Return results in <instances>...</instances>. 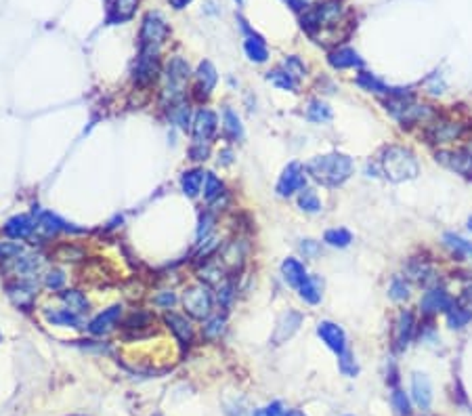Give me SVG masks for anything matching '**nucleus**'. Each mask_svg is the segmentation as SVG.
<instances>
[{
    "label": "nucleus",
    "mask_w": 472,
    "mask_h": 416,
    "mask_svg": "<svg viewBox=\"0 0 472 416\" xmlns=\"http://www.w3.org/2000/svg\"><path fill=\"white\" fill-rule=\"evenodd\" d=\"M306 173L326 187H338L353 175V160L338 152L317 156L306 164Z\"/></svg>",
    "instance_id": "nucleus-1"
},
{
    "label": "nucleus",
    "mask_w": 472,
    "mask_h": 416,
    "mask_svg": "<svg viewBox=\"0 0 472 416\" xmlns=\"http://www.w3.org/2000/svg\"><path fill=\"white\" fill-rule=\"evenodd\" d=\"M153 303H155L157 307H162V309H168V311H171V307L177 303V295H175L173 291H164L162 295H157V297L153 299Z\"/></svg>",
    "instance_id": "nucleus-54"
},
{
    "label": "nucleus",
    "mask_w": 472,
    "mask_h": 416,
    "mask_svg": "<svg viewBox=\"0 0 472 416\" xmlns=\"http://www.w3.org/2000/svg\"><path fill=\"white\" fill-rule=\"evenodd\" d=\"M168 3H171V7H173V9L181 11V9H185V7L191 3V0H168Z\"/></svg>",
    "instance_id": "nucleus-56"
},
{
    "label": "nucleus",
    "mask_w": 472,
    "mask_h": 416,
    "mask_svg": "<svg viewBox=\"0 0 472 416\" xmlns=\"http://www.w3.org/2000/svg\"><path fill=\"white\" fill-rule=\"evenodd\" d=\"M157 76H160V53L141 51L139 57H137L134 69H132L134 85L147 89V87H151L157 80Z\"/></svg>",
    "instance_id": "nucleus-7"
},
{
    "label": "nucleus",
    "mask_w": 472,
    "mask_h": 416,
    "mask_svg": "<svg viewBox=\"0 0 472 416\" xmlns=\"http://www.w3.org/2000/svg\"><path fill=\"white\" fill-rule=\"evenodd\" d=\"M120 318H122V307H120V305L107 307V309H103L101 313H97V315L89 322L87 330H89L91 334H95V336L110 334V332L118 326Z\"/></svg>",
    "instance_id": "nucleus-12"
},
{
    "label": "nucleus",
    "mask_w": 472,
    "mask_h": 416,
    "mask_svg": "<svg viewBox=\"0 0 472 416\" xmlns=\"http://www.w3.org/2000/svg\"><path fill=\"white\" fill-rule=\"evenodd\" d=\"M164 322H166V326L171 328V332H173L183 345H189V343L193 340V326H191V320H187V315L175 313V311H166Z\"/></svg>",
    "instance_id": "nucleus-19"
},
{
    "label": "nucleus",
    "mask_w": 472,
    "mask_h": 416,
    "mask_svg": "<svg viewBox=\"0 0 472 416\" xmlns=\"http://www.w3.org/2000/svg\"><path fill=\"white\" fill-rule=\"evenodd\" d=\"M53 257L57 261H67V263H73V261H80L85 259V250L80 246H76V244H69V242H63L59 244L55 250H53Z\"/></svg>",
    "instance_id": "nucleus-37"
},
{
    "label": "nucleus",
    "mask_w": 472,
    "mask_h": 416,
    "mask_svg": "<svg viewBox=\"0 0 472 416\" xmlns=\"http://www.w3.org/2000/svg\"><path fill=\"white\" fill-rule=\"evenodd\" d=\"M464 132V124L455 122V120H430V126L426 130V137L430 139L432 144H451L455 139H460Z\"/></svg>",
    "instance_id": "nucleus-9"
},
{
    "label": "nucleus",
    "mask_w": 472,
    "mask_h": 416,
    "mask_svg": "<svg viewBox=\"0 0 472 416\" xmlns=\"http://www.w3.org/2000/svg\"><path fill=\"white\" fill-rule=\"evenodd\" d=\"M322 291H324V282L317 275H308L306 280L298 286L300 299L308 305H317L322 301Z\"/></svg>",
    "instance_id": "nucleus-28"
},
{
    "label": "nucleus",
    "mask_w": 472,
    "mask_h": 416,
    "mask_svg": "<svg viewBox=\"0 0 472 416\" xmlns=\"http://www.w3.org/2000/svg\"><path fill=\"white\" fill-rule=\"evenodd\" d=\"M306 183V175H304V168L298 164V162H292L283 168L279 181H277V193L281 198H288L296 191H300Z\"/></svg>",
    "instance_id": "nucleus-10"
},
{
    "label": "nucleus",
    "mask_w": 472,
    "mask_h": 416,
    "mask_svg": "<svg viewBox=\"0 0 472 416\" xmlns=\"http://www.w3.org/2000/svg\"><path fill=\"white\" fill-rule=\"evenodd\" d=\"M306 118H308L311 122L322 124V122L332 120V110H330L328 103H324V101H320V99H313V101L308 103V107H306Z\"/></svg>",
    "instance_id": "nucleus-36"
},
{
    "label": "nucleus",
    "mask_w": 472,
    "mask_h": 416,
    "mask_svg": "<svg viewBox=\"0 0 472 416\" xmlns=\"http://www.w3.org/2000/svg\"><path fill=\"white\" fill-rule=\"evenodd\" d=\"M24 254V246L17 242H3L0 244V259L3 261H11V259H19Z\"/></svg>",
    "instance_id": "nucleus-47"
},
{
    "label": "nucleus",
    "mask_w": 472,
    "mask_h": 416,
    "mask_svg": "<svg viewBox=\"0 0 472 416\" xmlns=\"http://www.w3.org/2000/svg\"><path fill=\"white\" fill-rule=\"evenodd\" d=\"M183 307L195 320H208L212 315L214 299L208 284H191L183 293Z\"/></svg>",
    "instance_id": "nucleus-5"
},
{
    "label": "nucleus",
    "mask_w": 472,
    "mask_h": 416,
    "mask_svg": "<svg viewBox=\"0 0 472 416\" xmlns=\"http://www.w3.org/2000/svg\"><path fill=\"white\" fill-rule=\"evenodd\" d=\"M451 305H453V303H451V299L447 297V293H445L443 288H432V291H428V293L422 297V301H420L422 311L428 313V315L439 313V311H447Z\"/></svg>",
    "instance_id": "nucleus-23"
},
{
    "label": "nucleus",
    "mask_w": 472,
    "mask_h": 416,
    "mask_svg": "<svg viewBox=\"0 0 472 416\" xmlns=\"http://www.w3.org/2000/svg\"><path fill=\"white\" fill-rule=\"evenodd\" d=\"M238 5H244V0H238Z\"/></svg>",
    "instance_id": "nucleus-59"
},
{
    "label": "nucleus",
    "mask_w": 472,
    "mask_h": 416,
    "mask_svg": "<svg viewBox=\"0 0 472 416\" xmlns=\"http://www.w3.org/2000/svg\"><path fill=\"white\" fill-rule=\"evenodd\" d=\"M63 284H65V273L61 269H51L44 275V286L51 288V291H61Z\"/></svg>",
    "instance_id": "nucleus-46"
},
{
    "label": "nucleus",
    "mask_w": 472,
    "mask_h": 416,
    "mask_svg": "<svg viewBox=\"0 0 472 416\" xmlns=\"http://www.w3.org/2000/svg\"><path fill=\"white\" fill-rule=\"evenodd\" d=\"M414 315L410 311H401L397 315V322H395V330H392V340H395V349H405V347L410 345L412 340V334H414Z\"/></svg>",
    "instance_id": "nucleus-17"
},
{
    "label": "nucleus",
    "mask_w": 472,
    "mask_h": 416,
    "mask_svg": "<svg viewBox=\"0 0 472 416\" xmlns=\"http://www.w3.org/2000/svg\"><path fill=\"white\" fill-rule=\"evenodd\" d=\"M225 330H227V320H225V315H210V318L204 322V326H202V334H204V338H208V340H218V338L225 334Z\"/></svg>",
    "instance_id": "nucleus-34"
},
{
    "label": "nucleus",
    "mask_w": 472,
    "mask_h": 416,
    "mask_svg": "<svg viewBox=\"0 0 472 416\" xmlns=\"http://www.w3.org/2000/svg\"><path fill=\"white\" fill-rule=\"evenodd\" d=\"M246 259V244L244 240H231L220 254V265L227 271H240Z\"/></svg>",
    "instance_id": "nucleus-16"
},
{
    "label": "nucleus",
    "mask_w": 472,
    "mask_h": 416,
    "mask_svg": "<svg viewBox=\"0 0 472 416\" xmlns=\"http://www.w3.org/2000/svg\"><path fill=\"white\" fill-rule=\"evenodd\" d=\"M388 295H390L392 301H405L410 297V286H408V282L403 280V277H395V280H392V284L388 288Z\"/></svg>",
    "instance_id": "nucleus-44"
},
{
    "label": "nucleus",
    "mask_w": 472,
    "mask_h": 416,
    "mask_svg": "<svg viewBox=\"0 0 472 416\" xmlns=\"http://www.w3.org/2000/svg\"><path fill=\"white\" fill-rule=\"evenodd\" d=\"M267 80L281 91H296L298 89V80L292 74H288L283 67H277V69H273V72H269Z\"/></svg>",
    "instance_id": "nucleus-35"
},
{
    "label": "nucleus",
    "mask_w": 472,
    "mask_h": 416,
    "mask_svg": "<svg viewBox=\"0 0 472 416\" xmlns=\"http://www.w3.org/2000/svg\"><path fill=\"white\" fill-rule=\"evenodd\" d=\"M340 358V370H342V374H347V376H355L357 374V364H355V360H353V356L349 354V352H344L342 356H338Z\"/></svg>",
    "instance_id": "nucleus-53"
},
{
    "label": "nucleus",
    "mask_w": 472,
    "mask_h": 416,
    "mask_svg": "<svg viewBox=\"0 0 472 416\" xmlns=\"http://www.w3.org/2000/svg\"><path fill=\"white\" fill-rule=\"evenodd\" d=\"M189 116H191V112H189V105L183 101V103H177V105H173L171 107V118H173V122L175 124H179L183 130H187L189 128Z\"/></svg>",
    "instance_id": "nucleus-43"
},
{
    "label": "nucleus",
    "mask_w": 472,
    "mask_h": 416,
    "mask_svg": "<svg viewBox=\"0 0 472 416\" xmlns=\"http://www.w3.org/2000/svg\"><path fill=\"white\" fill-rule=\"evenodd\" d=\"M218 130V118L212 110L202 107L191 124V132H193V141L195 144H210L214 135Z\"/></svg>",
    "instance_id": "nucleus-8"
},
{
    "label": "nucleus",
    "mask_w": 472,
    "mask_h": 416,
    "mask_svg": "<svg viewBox=\"0 0 472 416\" xmlns=\"http://www.w3.org/2000/svg\"><path fill=\"white\" fill-rule=\"evenodd\" d=\"M317 334L320 338L330 347L336 356H342L347 352V334L344 330L334 324V322H320L317 324Z\"/></svg>",
    "instance_id": "nucleus-13"
},
{
    "label": "nucleus",
    "mask_w": 472,
    "mask_h": 416,
    "mask_svg": "<svg viewBox=\"0 0 472 416\" xmlns=\"http://www.w3.org/2000/svg\"><path fill=\"white\" fill-rule=\"evenodd\" d=\"M216 80H218V74L212 61H202L195 69V99L200 101L208 99L216 87Z\"/></svg>",
    "instance_id": "nucleus-11"
},
{
    "label": "nucleus",
    "mask_w": 472,
    "mask_h": 416,
    "mask_svg": "<svg viewBox=\"0 0 472 416\" xmlns=\"http://www.w3.org/2000/svg\"><path fill=\"white\" fill-rule=\"evenodd\" d=\"M202 183H204V173L200 168L185 171L181 177V189L187 198H198V193L202 191Z\"/></svg>",
    "instance_id": "nucleus-32"
},
{
    "label": "nucleus",
    "mask_w": 472,
    "mask_h": 416,
    "mask_svg": "<svg viewBox=\"0 0 472 416\" xmlns=\"http://www.w3.org/2000/svg\"><path fill=\"white\" fill-rule=\"evenodd\" d=\"M46 320L53 324V326H63V328H80L82 320L78 313L69 311V309H57V311H51L46 313Z\"/></svg>",
    "instance_id": "nucleus-33"
},
{
    "label": "nucleus",
    "mask_w": 472,
    "mask_h": 416,
    "mask_svg": "<svg viewBox=\"0 0 472 416\" xmlns=\"http://www.w3.org/2000/svg\"><path fill=\"white\" fill-rule=\"evenodd\" d=\"M191 78L189 63L183 57H173L166 63L164 69V89H162V105L173 107L177 103H183L187 93V83Z\"/></svg>",
    "instance_id": "nucleus-3"
},
{
    "label": "nucleus",
    "mask_w": 472,
    "mask_h": 416,
    "mask_svg": "<svg viewBox=\"0 0 472 416\" xmlns=\"http://www.w3.org/2000/svg\"><path fill=\"white\" fill-rule=\"evenodd\" d=\"M7 293L11 297V301L21 307V309H30L38 297V286L32 282V280H19L15 284H9L7 286Z\"/></svg>",
    "instance_id": "nucleus-15"
},
{
    "label": "nucleus",
    "mask_w": 472,
    "mask_h": 416,
    "mask_svg": "<svg viewBox=\"0 0 472 416\" xmlns=\"http://www.w3.org/2000/svg\"><path fill=\"white\" fill-rule=\"evenodd\" d=\"M222 181L216 177V175H212V173H206V177H204V198L208 200V202H214L216 198H220V193H222Z\"/></svg>",
    "instance_id": "nucleus-42"
},
{
    "label": "nucleus",
    "mask_w": 472,
    "mask_h": 416,
    "mask_svg": "<svg viewBox=\"0 0 472 416\" xmlns=\"http://www.w3.org/2000/svg\"><path fill=\"white\" fill-rule=\"evenodd\" d=\"M214 215H210V213H206L202 219H200V227H198V238L200 240H204V238H208V236H212V229H214Z\"/></svg>",
    "instance_id": "nucleus-51"
},
{
    "label": "nucleus",
    "mask_w": 472,
    "mask_h": 416,
    "mask_svg": "<svg viewBox=\"0 0 472 416\" xmlns=\"http://www.w3.org/2000/svg\"><path fill=\"white\" fill-rule=\"evenodd\" d=\"M254 416H288V410H286V406L281 401H273V404L256 410Z\"/></svg>",
    "instance_id": "nucleus-50"
},
{
    "label": "nucleus",
    "mask_w": 472,
    "mask_h": 416,
    "mask_svg": "<svg viewBox=\"0 0 472 416\" xmlns=\"http://www.w3.org/2000/svg\"><path fill=\"white\" fill-rule=\"evenodd\" d=\"M386 110L395 116L403 126L408 124H418V122H428L435 120V112L430 110V105H420L414 103L412 97H388L386 99Z\"/></svg>",
    "instance_id": "nucleus-4"
},
{
    "label": "nucleus",
    "mask_w": 472,
    "mask_h": 416,
    "mask_svg": "<svg viewBox=\"0 0 472 416\" xmlns=\"http://www.w3.org/2000/svg\"><path fill=\"white\" fill-rule=\"evenodd\" d=\"M36 227L38 225L34 223L32 217H28V215H15V217H11L5 223V234L11 240H26V238H30L34 234Z\"/></svg>",
    "instance_id": "nucleus-20"
},
{
    "label": "nucleus",
    "mask_w": 472,
    "mask_h": 416,
    "mask_svg": "<svg viewBox=\"0 0 472 416\" xmlns=\"http://www.w3.org/2000/svg\"><path fill=\"white\" fill-rule=\"evenodd\" d=\"M222 130H225V137L229 139V141H240V139L244 137L242 120L231 107H225V112H222Z\"/></svg>",
    "instance_id": "nucleus-30"
},
{
    "label": "nucleus",
    "mask_w": 472,
    "mask_h": 416,
    "mask_svg": "<svg viewBox=\"0 0 472 416\" xmlns=\"http://www.w3.org/2000/svg\"><path fill=\"white\" fill-rule=\"evenodd\" d=\"M139 7V0H114L110 13H107V21L110 24H124L128 19L134 17Z\"/></svg>",
    "instance_id": "nucleus-26"
},
{
    "label": "nucleus",
    "mask_w": 472,
    "mask_h": 416,
    "mask_svg": "<svg viewBox=\"0 0 472 416\" xmlns=\"http://www.w3.org/2000/svg\"><path fill=\"white\" fill-rule=\"evenodd\" d=\"M326 244L334 246V248H347L351 242H353V236L349 229H342V227H336V229H328L326 236H324Z\"/></svg>",
    "instance_id": "nucleus-38"
},
{
    "label": "nucleus",
    "mask_w": 472,
    "mask_h": 416,
    "mask_svg": "<svg viewBox=\"0 0 472 416\" xmlns=\"http://www.w3.org/2000/svg\"><path fill=\"white\" fill-rule=\"evenodd\" d=\"M288 416H306V414H302L300 410H292V412H288Z\"/></svg>",
    "instance_id": "nucleus-58"
},
{
    "label": "nucleus",
    "mask_w": 472,
    "mask_h": 416,
    "mask_svg": "<svg viewBox=\"0 0 472 416\" xmlns=\"http://www.w3.org/2000/svg\"><path fill=\"white\" fill-rule=\"evenodd\" d=\"M382 175L392 183H403L418 177V160L412 150L401 146H390L382 152L380 158Z\"/></svg>",
    "instance_id": "nucleus-2"
},
{
    "label": "nucleus",
    "mask_w": 472,
    "mask_h": 416,
    "mask_svg": "<svg viewBox=\"0 0 472 416\" xmlns=\"http://www.w3.org/2000/svg\"><path fill=\"white\" fill-rule=\"evenodd\" d=\"M437 160L443 162L445 166L462 173V175H472V152L468 150H455V152H439Z\"/></svg>",
    "instance_id": "nucleus-18"
},
{
    "label": "nucleus",
    "mask_w": 472,
    "mask_h": 416,
    "mask_svg": "<svg viewBox=\"0 0 472 416\" xmlns=\"http://www.w3.org/2000/svg\"><path fill=\"white\" fill-rule=\"evenodd\" d=\"M59 299H61V303L65 305V309H69V311H73V313H85V311H89V299L80 293V291H63L61 295H59Z\"/></svg>",
    "instance_id": "nucleus-31"
},
{
    "label": "nucleus",
    "mask_w": 472,
    "mask_h": 416,
    "mask_svg": "<svg viewBox=\"0 0 472 416\" xmlns=\"http://www.w3.org/2000/svg\"><path fill=\"white\" fill-rule=\"evenodd\" d=\"M281 67L286 69L288 74H292L296 80H298V78H302V76H306V67H304V63H302L298 57H294V55H292V57H288V59L281 63Z\"/></svg>",
    "instance_id": "nucleus-45"
},
{
    "label": "nucleus",
    "mask_w": 472,
    "mask_h": 416,
    "mask_svg": "<svg viewBox=\"0 0 472 416\" xmlns=\"http://www.w3.org/2000/svg\"><path fill=\"white\" fill-rule=\"evenodd\" d=\"M302 324V315L298 311H288L279 318L277 326H275V332H273V343L275 345H281L286 343Z\"/></svg>",
    "instance_id": "nucleus-21"
},
{
    "label": "nucleus",
    "mask_w": 472,
    "mask_h": 416,
    "mask_svg": "<svg viewBox=\"0 0 472 416\" xmlns=\"http://www.w3.org/2000/svg\"><path fill=\"white\" fill-rule=\"evenodd\" d=\"M412 397L416 401L418 408L426 410L432 401V387H430V381L424 376V374H414L412 376Z\"/></svg>",
    "instance_id": "nucleus-24"
},
{
    "label": "nucleus",
    "mask_w": 472,
    "mask_h": 416,
    "mask_svg": "<svg viewBox=\"0 0 472 416\" xmlns=\"http://www.w3.org/2000/svg\"><path fill=\"white\" fill-rule=\"evenodd\" d=\"M42 267H44V259L40 254H21L19 259H15V271L24 280L34 277Z\"/></svg>",
    "instance_id": "nucleus-29"
},
{
    "label": "nucleus",
    "mask_w": 472,
    "mask_h": 416,
    "mask_svg": "<svg viewBox=\"0 0 472 416\" xmlns=\"http://www.w3.org/2000/svg\"><path fill=\"white\" fill-rule=\"evenodd\" d=\"M281 275H283V280L290 284V286H294V288H298L306 277H308V273H306V267L298 261V259H286L283 263H281Z\"/></svg>",
    "instance_id": "nucleus-27"
},
{
    "label": "nucleus",
    "mask_w": 472,
    "mask_h": 416,
    "mask_svg": "<svg viewBox=\"0 0 472 416\" xmlns=\"http://www.w3.org/2000/svg\"><path fill=\"white\" fill-rule=\"evenodd\" d=\"M410 275L414 277V280H418V282H426L428 277L432 275V269L426 263H422V261H414L410 265Z\"/></svg>",
    "instance_id": "nucleus-48"
},
{
    "label": "nucleus",
    "mask_w": 472,
    "mask_h": 416,
    "mask_svg": "<svg viewBox=\"0 0 472 416\" xmlns=\"http://www.w3.org/2000/svg\"><path fill=\"white\" fill-rule=\"evenodd\" d=\"M168 38V24L160 13H147L141 26V51L160 53V46Z\"/></svg>",
    "instance_id": "nucleus-6"
},
{
    "label": "nucleus",
    "mask_w": 472,
    "mask_h": 416,
    "mask_svg": "<svg viewBox=\"0 0 472 416\" xmlns=\"http://www.w3.org/2000/svg\"><path fill=\"white\" fill-rule=\"evenodd\" d=\"M328 61H330V65H332V67H336V69L363 67V59H361V55H359L355 49H351V46H340V49L332 51V53H330V57H328Z\"/></svg>",
    "instance_id": "nucleus-22"
},
{
    "label": "nucleus",
    "mask_w": 472,
    "mask_h": 416,
    "mask_svg": "<svg viewBox=\"0 0 472 416\" xmlns=\"http://www.w3.org/2000/svg\"><path fill=\"white\" fill-rule=\"evenodd\" d=\"M300 248H302L304 254H315V252L320 250V244H317V242H313V240H304Z\"/></svg>",
    "instance_id": "nucleus-55"
},
{
    "label": "nucleus",
    "mask_w": 472,
    "mask_h": 416,
    "mask_svg": "<svg viewBox=\"0 0 472 416\" xmlns=\"http://www.w3.org/2000/svg\"><path fill=\"white\" fill-rule=\"evenodd\" d=\"M240 24H242V30L246 32V42H244V49H246V55H248V59L250 61H254V63H265L267 59H269V49H267V44H265V40H263V36H259L244 19H240Z\"/></svg>",
    "instance_id": "nucleus-14"
},
{
    "label": "nucleus",
    "mask_w": 472,
    "mask_h": 416,
    "mask_svg": "<svg viewBox=\"0 0 472 416\" xmlns=\"http://www.w3.org/2000/svg\"><path fill=\"white\" fill-rule=\"evenodd\" d=\"M208 154H210V144H193L191 150H189V158L193 162H204L208 160Z\"/></svg>",
    "instance_id": "nucleus-52"
},
{
    "label": "nucleus",
    "mask_w": 472,
    "mask_h": 416,
    "mask_svg": "<svg viewBox=\"0 0 472 416\" xmlns=\"http://www.w3.org/2000/svg\"><path fill=\"white\" fill-rule=\"evenodd\" d=\"M298 206L302 208L304 213H320V211H322V200H320L317 191L304 189V191L298 196Z\"/></svg>",
    "instance_id": "nucleus-39"
},
{
    "label": "nucleus",
    "mask_w": 472,
    "mask_h": 416,
    "mask_svg": "<svg viewBox=\"0 0 472 416\" xmlns=\"http://www.w3.org/2000/svg\"><path fill=\"white\" fill-rule=\"evenodd\" d=\"M38 229L44 232L46 236H55L59 232H73V234H80L82 229H78V227H71L67 221H63L59 215L55 213H42L38 217Z\"/></svg>",
    "instance_id": "nucleus-25"
},
{
    "label": "nucleus",
    "mask_w": 472,
    "mask_h": 416,
    "mask_svg": "<svg viewBox=\"0 0 472 416\" xmlns=\"http://www.w3.org/2000/svg\"><path fill=\"white\" fill-rule=\"evenodd\" d=\"M445 244L460 257H472V242L464 240L462 236L455 234H445Z\"/></svg>",
    "instance_id": "nucleus-41"
},
{
    "label": "nucleus",
    "mask_w": 472,
    "mask_h": 416,
    "mask_svg": "<svg viewBox=\"0 0 472 416\" xmlns=\"http://www.w3.org/2000/svg\"><path fill=\"white\" fill-rule=\"evenodd\" d=\"M464 299L472 305V284H470V286H466V291H464Z\"/></svg>",
    "instance_id": "nucleus-57"
},
{
    "label": "nucleus",
    "mask_w": 472,
    "mask_h": 416,
    "mask_svg": "<svg viewBox=\"0 0 472 416\" xmlns=\"http://www.w3.org/2000/svg\"><path fill=\"white\" fill-rule=\"evenodd\" d=\"M445 313H447V324L451 328H464L472 320V311H468L464 307H457V305H451Z\"/></svg>",
    "instance_id": "nucleus-40"
},
{
    "label": "nucleus",
    "mask_w": 472,
    "mask_h": 416,
    "mask_svg": "<svg viewBox=\"0 0 472 416\" xmlns=\"http://www.w3.org/2000/svg\"><path fill=\"white\" fill-rule=\"evenodd\" d=\"M392 406H395V410H397V414L399 416H408L410 414V399L405 397V393L403 391H395L392 393Z\"/></svg>",
    "instance_id": "nucleus-49"
}]
</instances>
